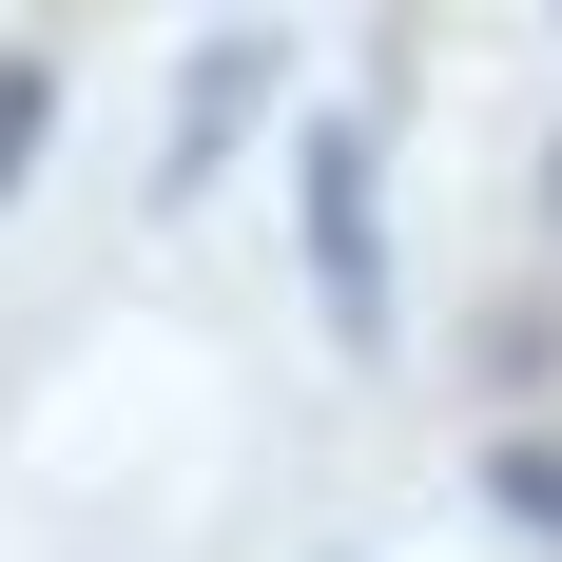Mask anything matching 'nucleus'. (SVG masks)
<instances>
[{
  "label": "nucleus",
  "mask_w": 562,
  "mask_h": 562,
  "mask_svg": "<svg viewBox=\"0 0 562 562\" xmlns=\"http://www.w3.org/2000/svg\"><path fill=\"white\" fill-rule=\"evenodd\" d=\"M543 233H562V136H543Z\"/></svg>",
  "instance_id": "39448f33"
},
{
  "label": "nucleus",
  "mask_w": 562,
  "mask_h": 562,
  "mask_svg": "<svg viewBox=\"0 0 562 562\" xmlns=\"http://www.w3.org/2000/svg\"><path fill=\"white\" fill-rule=\"evenodd\" d=\"M291 252H311L330 349L389 369V156H369V116H311V136H291Z\"/></svg>",
  "instance_id": "f257e3e1"
},
{
  "label": "nucleus",
  "mask_w": 562,
  "mask_h": 562,
  "mask_svg": "<svg viewBox=\"0 0 562 562\" xmlns=\"http://www.w3.org/2000/svg\"><path fill=\"white\" fill-rule=\"evenodd\" d=\"M272 98H291V40H252V20H233V40H194V78H175V136H156V214H194Z\"/></svg>",
  "instance_id": "f03ea898"
},
{
  "label": "nucleus",
  "mask_w": 562,
  "mask_h": 562,
  "mask_svg": "<svg viewBox=\"0 0 562 562\" xmlns=\"http://www.w3.org/2000/svg\"><path fill=\"white\" fill-rule=\"evenodd\" d=\"M485 524L562 543V427H485Z\"/></svg>",
  "instance_id": "7ed1b4c3"
},
{
  "label": "nucleus",
  "mask_w": 562,
  "mask_h": 562,
  "mask_svg": "<svg viewBox=\"0 0 562 562\" xmlns=\"http://www.w3.org/2000/svg\"><path fill=\"white\" fill-rule=\"evenodd\" d=\"M58 156V58L40 40H0V214H20V175Z\"/></svg>",
  "instance_id": "20e7f679"
}]
</instances>
